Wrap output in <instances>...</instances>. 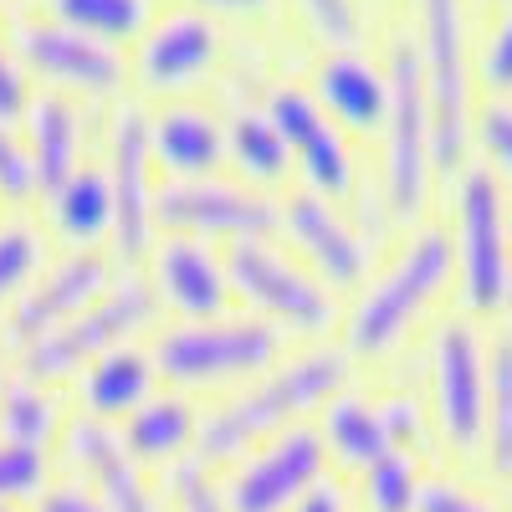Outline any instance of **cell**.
Here are the masks:
<instances>
[{"label":"cell","mask_w":512,"mask_h":512,"mask_svg":"<svg viewBox=\"0 0 512 512\" xmlns=\"http://www.w3.org/2000/svg\"><path fill=\"white\" fill-rule=\"evenodd\" d=\"M344 384H349V359L338 349H308V354L272 364L267 374H256V384L221 400L200 420L195 461L200 466L241 461L246 451H256V441H272V436L292 431V425H303V415L323 410Z\"/></svg>","instance_id":"6da1fadb"},{"label":"cell","mask_w":512,"mask_h":512,"mask_svg":"<svg viewBox=\"0 0 512 512\" xmlns=\"http://www.w3.org/2000/svg\"><path fill=\"white\" fill-rule=\"evenodd\" d=\"M149 359L175 390H216V384L256 379L282 364V333L262 318L175 323L154 338Z\"/></svg>","instance_id":"7a4b0ae2"},{"label":"cell","mask_w":512,"mask_h":512,"mask_svg":"<svg viewBox=\"0 0 512 512\" xmlns=\"http://www.w3.org/2000/svg\"><path fill=\"white\" fill-rule=\"evenodd\" d=\"M451 277V236L446 231H415L410 246L390 262V272H379L364 297L349 313V349L374 359L390 354L400 338L410 333V323L425 313V303L446 287Z\"/></svg>","instance_id":"3957f363"},{"label":"cell","mask_w":512,"mask_h":512,"mask_svg":"<svg viewBox=\"0 0 512 512\" xmlns=\"http://www.w3.org/2000/svg\"><path fill=\"white\" fill-rule=\"evenodd\" d=\"M159 313L154 287L134 272H123L98 303H88L77 318H67L62 328L41 333L36 344L21 349V374L31 384H57L72 369H88L93 359H103L108 349H123L139 328H149Z\"/></svg>","instance_id":"277c9868"},{"label":"cell","mask_w":512,"mask_h":512,"mask_svg":"<svg viewBox=\"0 0 512 512\" xmlns=\"http://www.w3.org/2000/svg\"><path fill=\"white\" fill-rule=\"evenodd\" d=\"M226 282L241 303H251L256 318L272 323L277 333L318 338L338 318L328 287L297 262H287L272 241H231L226 246Z\"/></svg>","instance_id":"5b68a950"},{"label":"cell","mask_w":512,"mask_h":512,"mask_svg":"<svg viewBox=\"0 0 512 512\" xmlns=\"http://www.w3.org/2000/svg\"><path fill=\"white\" fill-rule=\"evenodd\" d=\"M456 256H461V303L492 313L512 292V246H507V205L497 175L482 164H461L456 175Z\"/></svg>","instance_id":"8992f818"},{"label":"cell","mask_w":512,"mask_h":512,"mask_svg":"<svg viewBox=\"0 0 512 512\" xmlns=\"http://www.w3.org/2000/svg\"><path fill=\"white\" fill-rule=\"evenodd\" d=\"M384 72H390V113H384V195H390V216L410 221V216H420L425 185H431V164H436L420 52L400 41Z\"/></svg>","instance_id":"52a82bcc"},{"label":"cell","mask_w":512,"mask_h":512,"mask_svg":"<svg viewBox=\"0 0 512 512\" xmlns=\"http://www.w3.org/2000/svg\"><path fill=\"white\" fill-rule=\"evenodd\" d=\"M420 77L425 108H431V154L436 169H461L472 103H466V31L461 0H420Z\"/></svg>","instance_id":"ba28073f"},{"label":"cell","mask_w":512,"mask_h":512,"mask_svg":"<svg viewBox=\"0 0 512 512\" xmlns=\"http://www.w3.org/2000/svg\"><path fill=\"white\" fill-rule=\"evenodd\" d=\"M154 226L190 241H267L282 226V205L251 185L190 180L154 195Z\"/></svg>","instance_id":"9c48e42d"},{"label":"cell","mask_w":512,"mask_h":512,"mask_svg":"<svg viewBox=\"0 0 512 512\" xmlns=\"http://www.w3.org/2000/svg\"><path fill=\"white\" fill-rule=\"evenodd\" d=\"M108 195H113V251L128 267L154 251V154H149V113L123 103L108 134Z\"/></svg>","instance_id":"30bf717a"},{"label":"cell","mask_w":512,"mask_h":512,"mask_svg":"<svg viewBox=\"0 0 512 512\" xmlns=\"http://www.w3.org/2000/svg\"><path fill=\"white\" fill-rule=\"evenodd\" d=\"M328 466V446L313 425H292L272 436L251 461H236V472L221 482V497L231 512H292Z\"/></svg>","instance_id":"8fae6325"},{"label":"cell","mask_w":512,"mask_h":512,"mask_svg":"<svg viewBox=\"0 0 512 512\" xmlns=\"http://www.w3.org/2000/svg\"><path fill=\"white\" fill-rule=\"evenodd\" d=\"M431 374H436V420L446 446L472 456L487 431V349L472 323H441L431 344Z\"/></svg>","instance_id":"7c38bea8"},{"label":"cell","mask_w":512,"mask_h":512,"mask_svg":"<svg viewBox=\"0 0 512 512\" xmlns=\"http://www.w3.org/2000/svg\"><path fill=\"white\" fill-rule=\"evenodd\" d=\"M16 57L31 77H47L57 93H82V98H118L128 77L113 47L77 36L57 21H26L16 31Z\"/></svg>","instance_id":"4fadbf2b"},{"label":"cell","mask_w":512,"mask_h":512,"mask_svg":"<svg viewBox=\"0 0 512 512\" xmlns=\"http://www.w3.org/2000/svg\"><path fill=\"white\" fill-rule=\"evenodd\" d=\"M267 118L277 123V134L287 144V154L297 159L303 180L313 195L323 200H344L354 190V154L338 134V123L318 108L313 93L303 88H272L267 93Z\"/></svg>","instance_id":"5bb4252c"},{"label":"cell","mask_w":512,"mask_h":512,"mask_svg":"<svg viewBox=\"0 0 512 512\" xmlns=\"http://www.w3.org/2000/svg\"><path fill=\"white\" fill-rule=\"evenodd\" d=\"M149 262V287L159 308H175L180 323H210L226 318L231 308V282H226V256H216L205 241L190 236H164L154 241Z\"/></svg>","instance_id":"9a60e30c"},{"label":"cell","mask_w":512,"mask_h":512,"mask_svg":"<svg viewBox=\"0 0 512 512\" xmlns=\"http://www.w3.org/2000/svg\"><path fill=\"white\" fill-rule=\"evenodd\" d=\"M113 282H118L113 256H103V251H72L67 262H57L52 272H41V282H31L21 292V303L11 308V344L16 349L36 344L41 333L62 328L88 303H98Z\"/></svg>","instance_id":"2e32d148"},{"label":"cell","mask_w":512,"mask_h":512,"mask_svg":"<svg viewBox=\"0 0 512 512\" xmlns=\"http://www.w3.org/2000/svg\"><path fill=\"white\" fill-rule=\"evenodd\" d=\"M282 231L292 236V246L308 256V267L318 282L328 287H359L369 272V246L359 231H349V221L338 210L313 195V190H297L282 200Z\"/></svg>","instance_id":"e0dca14e"},{"label":"cell","mask_w":512,"mask_h":512,"mask_svg":"<svg viewBox=\"0 0 512 512\" xmlns=\"http://www.w3.org/2000/svg\"><path fill=\"white\" fill-rule=\"evenodd\" d=\"M221 57V31L205 11H169L139 36V77L154 93H180Z\"/></svg>","instance_id":"ac0fdd59"},{"label":"cell","mask_w":512,"mask_h":512,"mask_svg":"<svg viewBox=\"0 0 512 512\" xmlns=\"http://www.w3.org/2000/svg\"><path fill=\"white\" fill-rule=\"evenodd\" d=\"M62 441H67V461L88 472V482H93V492L103 497L108 512H164V502L144 482V466L128 456V446L113 425L77 415L62 431Z\"/></svg>","instance_id":"d6986e66"},{"label":"cell","mask_w":512,"mask_h":512,"mask_svg":"<svg viewBox=\"0 0 512 512\" xmlns=\"http://www.w3.org/2000/svg\"><path fill=\"white\" fill-rule=\"evenodd\" d=\"M149 154L169 175V185L216 180V169L226 164V128L216 123V113L175 103L149 118Z\"/></svg>","instance_id":"ffe728a7"},{"label":"cell","mask_w":512,"mask_h":512,"mask_svg":"<svg viewBox=\"0 0 512 512\" xmlns=\"http://www.w3.org/2000/svg\"><path fill=\"white\" fill-rule=\"evenodd\" d=\"M313 98L338 128L369 134V128H384V113H390V72H379L374 62L344 47L318 62Z\"/></svg>","instance_id":"44dd1931"},{"label":"cell","mask_w":512,"mask_h":512,"mask_svg":"<svg viewBox=\"0 0 512 512\" xmlns=\"http://www.w3.org/2000/svg\"><path fill=\"white\" fill-rule=\"evenodd\" d=\"M26 164H31V185L36 195H52L77 175V154H82V108L67 93H41L26 108Z\"/></svg>","instance_id":"7402d4cb"},{"label":"cell","mask_w":512,"mask_h":512,"mask_svg":"<svg viewBox=\"0 0 512 512\" xmlns=\"http://www.w3.org/2000/svg\"><path fill=\"white\" fill-rule=\"evenodd\" d=\"M200 420L205 415L180 390H164V395H149L134 415H128L118 436L139 466H169V472H175L200 441Z\"/></svg>","instance_id":"603a6c76"},{"label":"cell","mask_w":512,"mask_h":512,"mask_svg":"<svg viewBox=\"0 0 512 512\" xmlns=\"http://www.w3.org/2000/svg\"><path fill=\"white\" fill-rule=\"evenodd\" d=\"M154 359L134 344H123V349H108L103 359H93L88 369H82V415L88 420H128L149 395H154Z\"/></svg>","instance_id":"cb8c5ba5"},{"label":"cell","mask_w":512,"mask_h":512,"mask_svg":"<svg viewBox=\"0 0 512 512\" xmlns=\"http://www.w3.org/2000/svg\"><path fill=\"white\" fill-rule=\"evenodd\" d=\"M47 216H52L62 241H72L77 251H98V241L113 236L108 175H103V169H77L67 185H57L47 195Z\"/></svg>","instance_id":"d4e9b609"},{"label":"cell","mask_w":512,"mask_h":512,"mask_svg":"<svg viewBox=\"0 0 512 512\" xmlns=\"http://www.w3.org/2000/svg\"><path fill=\"white\" fill-rule=\"evenodd\" d=\"M318 436H323L328 456L344 461V466H354V472H364V466H374L379 456L395 451L390 431H384L379 405L364 400V395H344V390L323 405V431H318Z\"/></svg>","instance_id":"484cf974"},{"label":"cell","mask_w":512,"mask_h":512,"mask_svg":"<svg viewBox=\"0 0 512 512\" xmlns=\"http://www.w3.org/2000/svg\"><path fill=\"white\" fill-rule=\"evenodd\" d=\"M226 159L241 169V175L256 185H282L287 169H292V154L277 134V123L267 118V108H236L231 123H226Z\"/></svg>","instance_id":"4316f807"},{"label":"cell","mask_w":512,"mask_h":512,"mask_svg":"<svg viewBox=\"0 0 512 512\" xmlns=\"http://www.w3.org/2000/svg\"><path fill=\"white\" fill-rule=\"evenodd\" d=\"M47 11L57 26H67L77 36H93L103 47H113V41H139L154 21L149 0H47Z\"/></svg>","instance_id":"83f0119b"},{"label":"cell","mask_w":512,"mask_h":512,"mask_svg":"<svg viewBox=\"0 0 512 512\" xmlns=\"http://www.w3.org/2000/svg\"><path fill=\"white\" fill-rule=\"evenodd\" d=\"M492 472L512 477V333H497L487 349V431H482Z\"/></svg>","instance_id":"f1b7e54d"},{"label":"cell","mask_w":512,"mask_h":512,"mask_svg":"<svg viewBox=\"0 0 512 512\" xmlns=\"http://www.w3.org/2000/svg\"><path fill=\"white\" fill-rule=\"evenodd\" d=\"M52 436H57V400L31 379L6 384V390H0V441L47 451Z\"/></svg>","instance_id":"f546056e"},{"label":"cell","mask_w":512,"mask_h":512,"mask_svg":"<svg viewBox=\"0 0 512 512\" xmlns=\"http://www.w3.org/2000/svg\"><path fill=\"white\" fill-rule=\"evenodd\" d=\"M359 502H364V512H415L420 472H415L410 451H390L374 466H364L359 472Z\"/></svg>","instance_id":"4dcf8cb0"},{"label":"cell","mask_w":512,"mask_h":512,"mask_svg":"<svg viewBox=\"0 0 512 512\" xmlns=\"http://www.w3.org/2000/svg\"><path fill=\"white\" fill-rule=\"evenodd\" d=\"M41 236L26 226V221H0V308H16L21 292L36 282L41 272Z\"/></svg>","instance_id":"1f68e13d"},{"label":"cell","mask_w":512,"mask_h":512,"mask_svg":"<svg viewBox=\"0 0 512 512\" xmlns=\"http://www.w3.org/2000/svg\"><path fill=\"white\" fill-rule=\"evenodd\" d=\"M47 477H52L47 451L0 441V507H16L21 497L41 492V487H47Z\"/></svg>","instance_id":"d6a6232c"},{"label":"cell","mask_w":512,"mask_h":512,"mask_svg":"<svg viewBox=\"0 0 512 512\" xmlns=\"http://www.w3.org/2000/svg\"><path fill=\"white\" fill-rule=\"evenodd\" d=\"M169 497H175V512H231L221 497V482L200 461H180L169 472Z\"/></svg>","instance_id":"836d02e7"},{"label":"cell","mask_w":512,"mask_h":512,"mask_svg":"<svg viewBox=\"0 0 512 512\" xmlns=\"http://www.w3.org/2000/svg\"><path fill=\"white\" fill-rule=\"evenodd\" d=\"M477 72H482V82H487V93L512 98V11H507V16L492 26V36L482 41Z\"/></svg>","instance_id":"e575fe53"},{"label":"cell","mask_w":512,"mask_h":512,"mask_svg":"<svg viewBox=\"0 0 512 512\" xmlns=\"http://www.w3.org/2000/svg\"><path fill=\"white\" fill-rule=\"evenodd\" d=\"M297 6H303V16L313 21V31L323 41H333V47H354V36H359L354 0H297Z\"/></svg>","instance_id":"d590c367"},{"label":"cell","mask_w":512,"mask_h":512,"mask_svg":"<svg viewBox=\"0 0 512 512\" xmlns=\"http://www.w3.org/2000/svg\"><path fill=\"white\" fill-rule=\"evenodd\" d=\"M477 139H482V154L497 164V175L512 180V103H487L482 108Z\"/></svg>","instance_id":"8d00e7d4"},{"label":"cell","mask_w":512,"mask_h":512,"mask_svg":"<svg viewBox=\"0 0 512 512\" xmlns=\"http://www.w3.org/2000/svg\"><path fill=\"white\" fill-rule=\"evenodd\" d=\"M31 108V72L21 67V57L0 41V128L21 123Z\"/></svg>","instance_id":"74e56055"},{"label":"cell","mask_w":512,"mask_h":512,"mask_svg":"<svg viewBox=\"0 0 512 512\" xmlns=\"http://www.w3.org/2000/svg\"><path fill=\"white\" fill-rule=\"evenodd\" d=\"M0 195H6V200H26V195H36V185H31V164H26V144L11 134V128H0Z\"/></svg>","instance_id":"f35d334b"},{"label":"cell","mask_w":512,"mask_h":512,"mask_svg":"<svg viewBox=\"0 0 512 512\" xmlns=\"http://www.w3.org/2000/svg\"><path fill=\"white\" fill-rule=\"evenodd\" d=\"M415 512H497V507H487L477 492H466L461 482L436 477V482H420V502H415Z\"/></svg>","instance_id":"ab89813d"},{"label":"cell","mask_w":512,"mask_h":512,"mask_svg":"<svg viewBox=\"0 0 512 512\" xmlns=\"http://www.w3.org/2000/svg\"><path fill=\"white\" fill-rule=\"evenodd\" d=\"M36 512H108V507H103V497H98L93 487H82V482H57V487L41 492Z\"/></svg>","instance_id":"60d3db41"},{"label":"cell","mask_w":512,"mask_h":512,"mask_svg":"<svg viewBox=\"0 0 512 512\" xmlns=\"http://www.w3.org/2000/svg\"><path fill=\"white\" fill-rule=\"evenodd\" d=\"M379 415H384V431H390L395 451H400V441H420V410H415L410 400H390V405H379Z\"/></svg>","instance_id":"b9f144b4"},{"label":"cell","mask_w":512,"mask_h":512,"mask_svg":"<svg viewBox=\"0 0 512 512\" xmlns=\"http://www.w3.org/2000/svg\"><path fill=\"white\" fill-rule=\"evenodd\" d=\"M190 6L205 16H267L272 0H190Z\"/></svg>","instance_id":"7bdbcfd3"},{"label":"cell","mask_w":512,"mask_h":512,"mask_svg":"<svg viewBox=\"0 0 512 512\" xmlns=\"http://www.w3.org/2000/svg\"><path fill=\"white\" fill-rule=\"evenodd\" d=\"M292 512H344V492H338L333 482H318L303 502H297Z\"/></svg>","instance_id":"ee69618b"},{"label":"cell","mask_w":512,"mask_h":512,"mask_svg":"<svg viewBox=\"0 0 512 512\" xmlns=\"http://www.w3.org/2000/svg\"><path fill=\"white\" fill-rule=\"evenodd\" d=\"M0 390H6V359H0Z\"/></svg>","instance_id":"f6af8a7d"},{"label":"cell","mask_w":512,"mask_h":512,"mask_svg":"<svg viewBox=\"0 0 512 512\" xmlns=\"http://www.w3.org/2000/svg\"><path fill=\"white\" fill-rule=\"evenodd\" d=\"M507 246H512V210H507Z\"/></svg>","instance_id":"bcb514c9"},{"label":"cell","mask_w":512,"mask_h":512,"mask_svg":"<svg viewBox=\"0 0 512 512\" xmlns=\"http://www.w3.org/2000/svg\"><path fill=\"white\" fill-rule=\"evenodd\" d=\"M507 313H512V292H507Z\"/></svg>","instance_id":"7dc6e473"},{"label":"cell","mask_w":512,"mask_h":512,"mask_svg":"<svg viewBox=\"0 0 512 512\" xmlns=\"http://www.w3.org/2000/svg\"><path fill=\"white\" fill-rule=\"evenodd\" d=\"M0 512H16V507H0Z\"/></svg>","instance_id":"c3c4849f"},{"label":"cell","mask_w":512,"mask_h":512,"mask_svg":"<svg viewBox=\"0 0 512 512\" xmlns=\"http://www.w3.org/2000/svg\"><path fill=\"white\" fill-rule=\"evenodd\" d=\"M507 512H512V507H507Z\"/></svg>","instance_id":"681fc988"}]
</instances>
